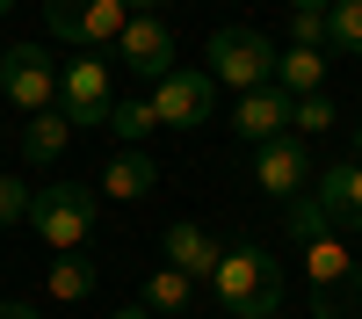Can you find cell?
<instances>
[{
	"label": "cell",
	"instance_id": "32",
	"mask_svg": "<svg viewBox=\"0 0 362 319\" xmlns=\"http://www.w3.org/2000/svg\"><path fill=\"white\" fill-rule=\"evenodd\" d=\"M276 319H283V312H276Z\"/></svg>",
	"mask_w": 362,
	"mask_h": 319
},
{
	"label": "cell",
	"instance_id": "19",
	"mask_svg": "<svg viewBox=\"0 0 362 319\" xmlns=\"http://www.w3.org/2000/svg\"><path fill=\"white\" fill-rule=\"evenodd\" d=\"M326 51L362 58V0H334L326 8Z\"/></svg>",
	"mask_w": 362,
	"mask_h": 319
},
{
	"label": "cell",
	"instance_id": "29",
	"mask_svg": "<svg viewBox=\"0 0 362 319\" xmlns=\"http://www.w3.org/2000/svg\"><path fill=\"white\" fill-rule=\"evenodd\" d=\"M290 8H334V0H290Z\"/></svg>",
	"mask_w": 362,
	"mask_h": 319
},
{
	"label": "cell",
	"instance_id": "8",
	"mask_svg": "<svg viewBox=\"0 0 362 319\" xmlns=\"http://www.w3.org/2000/svg\"><path fill=\"white\" fill-rule=\"evenodd\" d=\"M116 66H124L131 80H167L181 58H174V22H160V15H131L124 29H116Z\"/></svg>",
	"mask_w": 362,
	"mask_h": 319
},
{
	"label": "cell",
	"instance_id": "24",
	"mask_svg": "<svg viewBox=\"0 0 362 319\" xmlns=\"http://www.w3.org/2000/svg\"><path fill=\"white\" fill-rule=\"evenodd\" d=\"M290 44L326 51V8H290Z\"/></svg>",
	"mask_w": 362,
	"mask_h": 319
},
{
	"label": "cell",
	"instance_id": "20",
	"mask_svg": "<svg viewBox=\"0 0 362 319\" xmlns=\"http://www.w3.org/2000/svg\"><path fill=\"white\" fill-rule=\"evenodd\" d=\"M305 269H312V290H319V283H341V276L355 269V254L341 247V232H326V240L305 247Z\"/></svg>",
	"mask_w": 362,
	"mask_h": 319
},
{
	"label": "cell",
	"instance_id": "15",
	"mask_svg": "<svg viewBox=\"0 0 362 319\" xmlns=\"http://www.w3.org/2000/svg\"><path fill=\"white\" fill-rule=\"evenodd\" d=\"M44 283H51V298H58V305H87V298H95V283H102V269H95L87 254H58Z\"/></svg>",
	"mask_w": 362,
	"mask_h": 319
},
{
	"label": "cell",
	"instance_id": "18",
	"mask_svg": "<svg viewBox=\"0 0 362 319\" xmlns=\"http://www.w3.org/2000/svg\"><path fill=\"white\" fill-rule=\"evenodd\" d=\"M102 131H116L124 145H145V138L160 131V116H153V102H145V95H116V109H109Z\"/></svg>",
	"mask_w": 362,
	"mask_h": 319
},
{
	"label": "cell",
	"instance_id": "1",
	"mask_svg": "<svg viewBox=\"0 0 362 319\" xmlns=\"http://www.w3.org/2000/svg\"><path fill=\"white\" fill-rule=\"evenodd\" d=\"M210 290H218V305L239 312V319H276L283 298H290V283H283V261L254 247V240H239L218 254V269H210Z\"/></svg>",
	"mask_w": 362,
	"mask_h": 319
},
{
	"label": "cell",
	"instance_id": "13",
	"mask_svg": "<svg viewBox=\"0 0 362 319\" xmlns=\"http://www.w3.org/2000/svg\"><path fill=\"white\" fill-rule=\"evenodd\" d=\"M218 254H225V247L210 240V232H203L196 218H174V225H167V269H181L189 283H196V276L210 283V269H218Z\"/></svg>",
	"mask_w": 362,
	"mask_h": 319
},
{
	"label": "cell",
	"instance_id": "9",
	"mask_svg": "<svg viewBox=\"0 0 362 319\" xmlns=\"http://www.w3.org/2000/svg\"><path fill=\"white\" fill-rule=\"evenodd\" d=\"M254 182H261V196L297 203V196L312 189V153H305V138H297V131H283V138L254 145Z\"/></svg>",
	"mask_w": 362,
	"mask_h": 319
},
{
	"label": "cell",
	"instance_id": "25",
	"mask_svg": "<svg viewBox=\"0 0 362 319\" xmlns=\"http://www.w3.org/2000/svg\"><path fill=\"white\" fill-rule=\"evenodd\" d=\"M29 196H37V189H22L15 174H0V225H22L29 218Z\"/></svg>",
	"mask_w": 362,
	"mask_h": 319
},
{
	"label": "cell",
	"instance_id": "14",
	"mask_svg": "<svg viewBox=\"0 0 362 319\" xmlns=\"http://www.w3.org/2000/svg\"><path fill=\"white\" fill-rule=\"evenodd\" d=\"M276 87L297 102V95H319L326 87V51H305V44H290V51H276Z\"/></svg>",
	"mask_w": 362,
	"mask_h": 319
},
{
	"label": "cell",
	"instance_id": "28",
	"mask_svg": "<svg viewBox=\"0 0 362 319\" xmlns=\"http://www.w3.org/2000/svg\"><path fill=\"white\" fill-rule=\"evenodd\" d=\"M109 319H153V312H145V305H138V312H109Z\"/></svg>",
	"mask_w": 362,
	"mask_h": 319
},
{
	"label": "cell",
	"instance_id": "21",
	"mask_svg": "<svg viewBox=\"0 0 362 319\" xmlns=\"http://www.w3.org/2000/svg\"><path fill=\"white\" fill-rule=\"evenodd\" d=\"M189 290H196V283L181 276V269H153V276H145V312H153V319H160V312H181V305H189Z\"/></svg>",
	"mask_w": 362,
	"mask_h": 319
},
{
	"label": "cell",
	"instance_id": "27",
	"mask_svg": "<svg viewBox=\"0 0 362 319\" xmlns=\"http://www.w3.org/2000/svg\"><path fill=\"white\" fill-rule=\"evenodd\" d=\"M124 8H131V15H160L167 0H124Z\"/></svg>",
	"mask_w": 362,
	"mask_h": 319
},
{
	"label": "cell",
	"instance_id": "30",
	"mask_svg": "<svg viewBox=\"0 0 362 319\" xmlns=\"http://www.w3.org/2000/svg\"><path fill=\"white\" fill-rule=\"evenodd\" d=\"M355 167H362V124H355Z\"/></svg>",
	"mask_w": 362,
	"mask_h": 319
},
{
	"label": "cell",
	"instance_id": "6",
	"mask_svg": "<svg viewBox=\"0 0 362 319\" xmlns=\"http://www.w3.org/2000/svg\"><path fill=\"white\" fill-rule=\"evenodd\" d=\"M44 22H51L58 44L102 51V44H116V29L131 22V8H124V0H44Z\"/></svg>",
	"mask_w": 362,
	"mask_h": 319
},
{
	"label": "cell",
	"instance_id": "7",
	"mask_svg": "<svg viewBox=\"0 0 362 319\" xmlns=\"http://www.w3.org/2000/svg\"><path fill=\"white\" fill-rule=\"evenodd\" d=\"M0 102H15V109H58V66H51V51L44 44H8L0 51Z\"/></svg>",
	"mask_w": 362,
	"mask_h": 319
},
{
	"label": "cell",
	"instance_id": "3",
	"mask_svg": "<svg viewBox=\"0 0 362 319\" xmlns=\"http://www.w3.org/2000/svg\"><path fill=\"white\" fill-rule=\"evenodd\" d=\"M218 87H268L276 80V44L261 37V29H247V22H225V29H210V66H203Z\"/></svg>",
	"mask_w": 362,
	"mask_h": 319
},
{
	"label": "cell",
	"instance_id": "2",
	"mask_svg": "<svg viewBox=\"0 0 362 319\" xmlns=\"http://www.w3.org/2000/svg\"><path fill=\"white\" fill-rule=\"evenodd\" d=\"M95 211H102V189H87V182H51L29 196V225L51 254H80L87 232H95Z\"/></svg>",
	"mask_w": 362,
	"mask_h": 319
},
{
	"label": "cell",
	"instance_id": "16",
	"mask_svg": "<svg viewBox=\"0 0 362 319\" xmlns=\"http://www.w3.org/2000/svg\"><path fill=\"white\" fill-rule=\"evenodd\" d=\"M66 145H73V124H66L58 109H37V116H29V131H22V160L51 167L58 153H66Z\"/></svg>",
	"mask_w": 362,
	"mask_h": 319
},
{
	"label": "cell",
	"instance_id": "12",
	"mask_svg": "<svg viewBox=\"0 0 362 319\" xmlns=\"http://www.w3.org/2000/svg\"><path fill=\"white\" fill-rule=\"evenodd\" d=\"M312 196L326 203V218H334V232H362V167H355V160L326 167L319 182H312Z\"/></svg>",
	"mask_w": 362,
	"mask_h": 319
},
{
	"label": "cell",
	"instance_id": "22",
	"mask_svg": "<svg viewBox=\"0 0 362 319\" xmlns=\"http://www.w3.org/2000/svg\"><path fill=\"white\" fill-rule=\"evenodd\" d=\"M283 225H290V240H326V232H334V218H326V203L319 196H297V203H283Z\"/></svg>",
	"mask_w": 362,
	"mask_h": 319
},
{
	"label": "cell",
	"instance_id": "17",
	"mask_svg": "<svg viewBox=\"0 0 362 319\" xmlns=\"http://www.w3.org/2000/svg\"><path fill=\"white\" fill-rule=\"evenodd\" d=\"M312 319H362V269H348L341 283L312 290Z\"/></svg>",
	"mask_w": 362,
	"mask_h": 319
},
{
	"label": "cell",
	"instance_id": "5",
	"mask_svg": "<svg viewBox=\"0 0 362 319\" xmlns=\"http://www.w3.org/2000/svg\"><path fill=\"white\" fill-rule=\"evenodd\" d=\"M145 102H153L160 131H167V124H174V131H196V124H210V116H218V80L196 73V66H174L167 80L145 87Z\"/></svg>",
	"mask_w": 362,
	"mask_h": 319
},
{
	"label": "cell",
	"instance_id": "23",
	"mask_svg": "<svg viewBox=\"0 0 362 319\" xmlns=\"http://www.w3.org/2000/svg\"><path fill=\"white\" fill-rule=\"evenodd\" d=\"M334 116H341V109H334V95L319 87V95H297V102H290V131H297V138H312V131H334Z\"/></svg>",
	"mask_w": 362,
	"mask_h": 319
},
{
	"label": "cell",
	"instance_id": "31",
	"mask_svg": "<svg viewBox=\"0 0 362 319\" xmlns=\"http://www.w3.org/2000/svg\"><path fill=\"white\" fill-rule=\"evenodd\" d=\"M8 15H15V0H0V22H8Z\"/></svg>",
	"mask_w": 362,
	"mask_h": 319
},
{
	"label": "cell",
	"instance_id": "26",
	"mask_svg": "<svg viewBox=\"0 0 362 319\" xmlns=\"http://www.w3.org/2000/svg\"><path fill=\"white\" fill-rule=\"evenodd\" d=\"M0 319H44L37 305H22V298H0Z\"/></svg>",
	"mask_w": 362,
	"mask_h": 319
},
{
	"label": "cell",
	"instance_id": "10",
	"mask_svg": "<svg viewBox=\"0 0 362 319\" xmlns=\"http://www.w3.org/2000/svg\"><path fill=\"white\" fill-rule=\"evenodd\" d=\"M232 131H239V138H254V145L283 138V131H290V95H283L276 80H268V87H247V95L232 102Z\"/></svg>",
	"mask_w": 362,
	"mask_h": 319
},
{
	"label": "cell",
	"instance_id": "4",
	"mask_svg": "<svg viewBox=\"0 0 362 319\" xmlns=\"http://www.w3.org/2000/svg\"><path fill=\"white\" fill-rule=\"evenodd\" d=\"M116 109V73L102 51H80L66 73H58V116H66L73 131H102Z\"/></svg>",
	"mask_w": 362,
	"mask_h": 319
},
{
	"label": "cell",
	"instance_id": "11",
	"mask_svg": "<svg viewBox=\"0 0 362 319\" xmlns=\"http://www.w3.org/2000/svg\"><path fill=\"white\" fill-rule=\"evenodd\" d=\"M153 189H160V160L145 153V145H116L109 167H102V196L138 203V196H153Z\"/></svg>",
	"mask_w": 362,
	"mask_h": 319
}]
</instances>
